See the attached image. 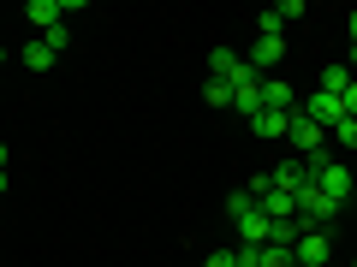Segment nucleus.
<instances>
[{"mask_svg":"<svg viewBox=\"0 0 357 267\" xmlns=\"http://www.w3.org/2000/svg\"><path fill=\"white\" fill-rule=\"evenodd\" d=\"M256 267H298V261H292V250H280V243H262V250H256Z\"/></svg>","mask_w":357,"mask_h":267,"instance_id":"nucleus-14","label":"nucleus"},{"mask_svg":"<svg viewBox=\"0 0 357 267\" xmlns=\"http://www.w3.org/2000/svg\"><path fill=\"white\" fill-rule=\"evenodd\" d=\"M351 267H357V255H351Z\"/></svg>","mask_w":357,"mask_h":267,"instance_id":"nucleus-26","label":"nucleus"},{"mask_svg":"<svg viewBox=\"0 0 357 267\" xmlns=\"http://www.w3.org/2000/svg\"><path fill=\"white\" fill-rule=\"evenodd\" d=\"M351 89V65H321V95H345Z\"/></svg>","mask_w":357,"mask_h":267,"instance_id":"nucleus-13","label":"nucleus"},{"mask_svg":"<svg viewBox=\"0 0 357 267\" xmlns=\"http://www.w3.org/2000/svg\"><path fill=\"white\" fill-rule=\"evenodd\" d=\"M328 255H333V238H328V232H304L298 250H292V261H298V267H328Z\"/></svg>","mask_w":357,"mask_h":267,"instance_id":"nucleus-3","label":"nucleus"},{"mask_svg":"<svg viewBox=\"0 0 357 267\" xmlns=\"http://www.w3.org/2000/svg\"><path fill=\"white\" fill-rule=\"evenodd\" d=\"M6 161H13V149H6V143H0V172H6Z\"/></svg>","mask_w":357,"mask_h":267,"instance_id":"nucleus-22","label":"nucleus"},{"mask_svg":"<svg viewBox=\"0 0 357 267\" xmlns=\"http://www.w3.org/2000/svg\"><path fill=\"white\" fill-rule=\"evenodd\" d=\"M292 113H298V107H292ZM292 113H268V107H262V113L250 119V131H256V137H268V143H280L286 131H292Z\"/></svg>","mask_w":357,"mask_h":267,"instance_id":"nucleus-10","label":"nucleus"},{"mask_svg":"<svg viewBox=\"0 0 357 267\" xmlns=\"http://www.w3.org/2000/svg\"><path fill=\"white\" fill-rule=\"evenodd\" d=\"M345 208H351V214H357V196H351V202H345Z\"/></svg>","mask_w":357,"mask_h":267,"instance_id":"nucleus-24","label":"nucleus"},{"mask_svg":"<svg viewBox=\"0 0 357 267\" xmlns=\"http://www.w3.org/2000/svg\"><path fill=\"white\" fill-rule=\"evenodd\" d=\"M42 42H48V54L60 60V54L72 48V30H66V24H54V30H42Z\"/></svg>","mask_w":357,"mask_h":267,"instance_id":"nucleus-16","label":"nucleus"},{"mask_svg":"<svg viewBox=\"0 0 357 267\" xmlns=\"http://www.w3.org/2000/svg\"><path fill=\"white\" fill-rule=\"evenodd\" d=\"M298 113H310V119H316L321 131H333V125L345 119V102H340V95H321V89H316V95H310V102L298 107Z\"/></svg>","mask_w":357,"mask_h":267,"instance_id":"nucleus-4","label":"nucleus"},{"mask_svg":"<svg viewBox=\"0 0 357 267\" xmlns=\"http://www.w3.org/2000/svg\"><path fill=\"white\" fill-rule=\"evenodd\" d=\"M0 60H6V48H0Z\"/></svg>","mask_w":357,"mask_h":267,"instance_id":"nucleus-25","label":"nucleus"},{"mask_svg":"<svg viewBox=\"0 0 357 267\" xmlns=\"http://www.w3.org/2000/svg\"><path fill=\"white\" fill-rule=\"evenodd\" d=\"M286 137H292L298 154H321V137H328V131H321L310 113H292V131H286Z\"/></svg>","mask_w":357,"mask_h":267,"instance_id":"nucleus-5","label":"nucleus"},{"mask_svg":"<svg viewBox=\"0 0 357 267\" xmlns=\"http://www.w3.org/2000/svg\"><path fill=\"white\" fill-rule=\"evenodd\" d=\"M268 184H274V191H286V196H298V191L310 184V166H304V154H298V161H280L274 172H268Z\"/></svg>","mask_w":357,"mask_h":267,"instance_id":"nucleus-7","label":"nucleus"},{"mask_svg":"<svg viewBox=\"0 0 357 267\" xmlns=\"http://www.w3.org/2000/svg\"><path fill=\"white\" fill-rule=\"evenodd\" d=\"M0 196H6V172H0Z\"/></svg>","mask_w":357,"mask_h":267,"instance_id":"nucleus-23","label":"nucleus"},{"mask_svg":"<svg viewBox=\"0 0 357 267\" xmlns=\"http://www.w3.org/2000/svg\"><path fill=\"white\" fill-rule=\"evenodd\" d=\"M72 13H77V0H30V6H24V18H30L36 30H54V24H66Z\"/></svg>","mask_w":357,"mask_h":267,"instance_id":"nucleus-2","label":"nucleus"},{"mask_svg":"<svg viewBox=\"0 0 357 267\" xmlns=\"http://www.w3.org/2000/svg\"><path fill=\"white\" fill-rule=\"evenodd\" d=\"M24 65H30V72H54V54H48V42H30V48H24Z\"/></svg>","mask_w":357,"mask_h":267,"instance_id":"nucleus-15","label":"nucleus"},{"mask_svg":"<svg viewBox=\"0 0 357 267\" xmlns=\"http://www.w3.org/2000/svg\"><path fill=\"white\" fill-rule=\"evenodd\" d=\"M351 65H357V13H351Z\"/></svg>","mask_w":357,"mask_h":267,"instance_id":"nucleus-21","label":"nucleus"},{"mask_svg":"<svg viewBox=\"0 0 357 267\" xmlns=\"http://www.w3.org/2000/svg\"><path fill=\"white\" fill-rule=\"evenodd\" d=\"M340 102H345V113H351V119H357V77H351V89H345Z\"/></svg>","mask_w":357,"mask_h":267,"instance_id":"nucleus-20","label":"nucleus"},{"mask_svg":"<svg viewBox=\"0 0 357 267\" xmlns=\"http://www.w3.org/2000/svg\"><path fill=\"white\" fill-rule=\"evenodd\" d=\"M232 113H262V77H256V72H244L238 77V83H232Z\"/></svg>","mask_w":357,"mask_h":267,"instance_id":"nucleus-6","label":"nucleus"},{"mask_svg":"<svg viewBox=\"0 0 357 267\" xmlns=\"http://www.w3.org/2000/svg\"><path fill=\"white\" fill-rule=\"evenodd\" d=\"M328 137H333V143H340V149H357V119H351V113H345V119H340V125H333V131H328Z\"/></svg>","mask_w":357,"mask_h":267,"instance_id":"nucleus-18","label":"nucleus"},{"mask_svg":"<svg viewBox=\"0 0 357 267\" xmlns=\"http://www.w3.org/2000/svg\"><path fill=\"white\" fill-rule=\"evenodd\" d=\"M227 214H232V226H238L244 250H262V243H268V214H262V202H256L250 191H232L227 196Z\"/></svg>","mask_w":357,"mask_h":267,"instance_id":"nucleus-1","label":"nucleus"},{"mask_svg":"<svg viewBox=\"0 0 357 267\" xmlns=\"http://www.w3.org/2000/svg\"><path fill=\"white\" fill-rule=\"evenodd\" d=\"M262 107H268V113H292V107H298L292 83H286V77H274V72H268V77H262Z\"/></svg>","mask_w":357,"mask_h":267,"instance_id":"nucleus-9","label":"nucleus"},{"mask_svg":"<svg viewBox=\"0 0 357 267\" xmlns=\"http://www.w3.org/2000/svg\"><path fill=\"white\" fill-rule=\"evenodd\" d=\"M203 102H208V107H232V83H220V77H208Z\"/></svg>","mask_w":357,"mask_h":267,"instance_id":"nucleus-17","label":"nucleus"},{"mask_svg":"<svg viewBox=\"0 0 357 267\" xmlns=\"http://www.w3.org/2000/svg\"><path fill=\"white\" fill-rule=\"evenodd\" d=\"M208 72H215L220 83H238V77L250 72V65H244V60H238V54H232V48H215V54H208Z\"/></svg>","mask_w":357,"mask_h":267,"instance_id":"nucleus-11","label":"nucleus"},{"mask_svg":"<svg viewBox=\"0 0 357 267\" xmlns=\"http://www.w3.org/2000/svg\"><path fill=\"white\" fill-rule=\"evenodd\" d=\"M262 214H268V220H292V214H298V196L268 191V196H262Z\"/></svg>","mask_w":357,"mask_h":267,"instance_id":"nucleus-12","label":"nucleus"},{"mask_svg":"<svg viewBox=\"0 0 357 267\" xmlns=\"http://www.w3.org/2000/svg\"><path fill=\"white\" fill-rule=\"evenodd\" d=\"M203 267H238V250H215V255H208Z\"/></svg>","mask_w":357,"mask_h":267,"instance_id":"nucleus-19","label":"nucleus"},{"mask_svg":"<svg viewBox=\"0 0 357 267\" xmlns=\"http://www.w3.org/2000/svg\"><path fill=\"white\" fill-rule=\"evenodd\" d=\"M280 60H286V42L280 36H256V48H250V60H244V65H250L256 77H268V65H280Z\"/></svg>","mask_w":357,"mask_h":267,"instance_id":"nucleus-8","label":"nucleus"}]
</instances>
